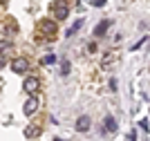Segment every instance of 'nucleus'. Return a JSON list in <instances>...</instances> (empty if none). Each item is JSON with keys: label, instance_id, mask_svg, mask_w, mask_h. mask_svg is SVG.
I'll return each instance as SVG.
<instances>
[{"label": "nucleus", "instance_id": "14", "mask_svg": "<svg viewBox=\"0 0 150 141\" xmlns=\"http://www.w3.org/2000/svg\"><path fill=\"white\" fill-rule=\"evenodd\" d=\"M92 5L94 7H103V5H105V0H92Z\"/></svg>", "mask_w": 150, "mask_h": 141}, {"label": "nucleus", "instance_id": "17", "mask_svg": "<svg viewBox=\"0 0 150 141\" xmlns=\"http://www.w3.org/2000/svg\"><path fill=\"white\" fill-rule=\"evenodd\" d=\"M128 141H134V132H130V135H128Z\"/></svg>", "mask_w": 150, "mask_h": 141}, {"label": "nucleus", "instance_id": "15", "mask_svg": "<svg viewBox=\"0 0 150 141\" xmlns=\"http://www.w3.org/2000/svg\"><path fill=\"white\" fill-rule=\"evenodd\" d=\"M31 135H38V130L36 128H27V137H31Z\"/></svg>", "mask_w": 150, "mask_h": 141}, {"label": "nucleus", "instance_id": "1", "mask_svg": "<svg viewBox=\"0 0 150 141\" xmlns=\"http://www.w3.org/2000/svg\"><path fill=\"white\" fill-rule=\"evenodd\" d=\"M38 34L45 38H54L56 36V23L52 18H43L40 23H38Z\"/></svg>", "mask_w": 150, "mask_h": 141}, {"label": "nucleus", "instance_id": "4", "mask_svg": "<svg viewBox=\"0 0 150 141\" xmlns=\"http://www.w3.org/2000/svg\"><path fill=\"white\" fill-rule=\"evenodd\" d=\"M11 69H13L16 74L27 72V69H29V61H27V58H16V61L11 63Z\"/></svg>", "mask_w": 150, "mask_h": 141}, {"label": "nucleus", "instance_id": "10", "mask_svg": "<svg viewBox=\"0 0 150 141\" xmlns=\"http://www.w3.org/2000/svg\"><path fill=\"white\" fill-rule=\"evenodd\" d=\"M40 63H43V65H54V63H56V56H54V54H47Z\"/></svg>", "mask_w": 150, "mask_h": 141}, {"label": "nucleus", "instance_id": "16", "mask_svg": "<svg viewBox=\"0 0 150 141\" xmlns=\"http://www.w3.org/2000/svg\"><path fill=\"white\" fill-rule=\"evenodd\" d=\"M110 90H112V92H117V81H114V79L110 81Z\"/></svg>", "mask_w": 150, "mask_h": 141}, {"label": "nucleus", "instance_id": "2", "mask_svg": "<svg viewBox=\"0 0 150 141\" xmlns=\"http://www.w3.org/2000/svg\"><path fill=\"white\" fill-rule=\"evenodd\" d=\"M52 13H54V18H56V20L67 18V13H69L67 2H65V0H54V2H52Z\"/></svg>", "mask_w": 150, "mask_h": 141}, {"label": "nucleus", "instance_id": "8", "mask_svg": "<svg viewBox=\"0 0 150 141\" xmlns=\"http://www.w3.org/2000/svg\"><path fill=\"white\" fill-rule=\"evenodd\" d=\"M108 27H110V20H101V23L94 27V36H103L108 31Z\"/></svg>", "mask_w": 150, "mask_h": 141}, {"label": "nucleus", "instance_id": "13", "mask_svg": "<svg viewBox=\"0 0 150 141\" xmlns=\"http://www.w3.org/2000/svg\"><path fill=\"white\" fill-rule=\"evenodd\" d=\"M5 63H7V54H2V52H0V69L5 67Z\"/></svg>", "mask_w": 150, "mask_h": 141}, {"label": "nucleus", "instance_id": "11", "mask_svg": "<svg viewBox=\"0 0 150 141\" xmlns=\"http://www.w3.org/2000/svg\"><path fill=\"white\" fill-rule=\"evenodd\" d=\"M61 74H63V76H67V74H69V63L67 61L61 63Z\"/></svg>", "mask_w": 150, "mask_h": 141}, {"label": "nucleus", "instance_id": "5", "mask_svg": "<svg viewBox=\"0 0 150 141\" xmlns=\"http://www.w3.org/2000/svg\"><path fill=\"white\" fill-rule=\"evenodd\" d=\"M36 110H38V101H36V98H27V101H25V114L31 117Z\"/></svg>", "mask_w": 150, "mask_h": 141}, {"label": "nucleus", "instance_id": "9", "mask_svg": "<svg viewBox=\"0 0 150 141\" xmlns=\"http://www.w3.org/2000/svg\"><path fill=\"white\" fill-rule=\"evenodd\" d=\"M81 27H83V18H79V20H76V23H74V25H72V27L67 29V36H74V34H76L79 29H81Z\"/></svg>", "mask_w": 150, "mask_h": 141}, {"label": "nucleus", "instance_id": "12", "mask_svg": "<svg viewBox=\"0 0 150 141\" xmlns=\"http://www.w3.org/2000/svg\"><path fill=\"white\" fill-rule=\"evenodd\" d=\"M139 125H141V130H146V132L150 130V125H148V119H141V121H139Z\"/></svg>", "mask_w": 150, "mask_h": 141}, {"label": "nucleus", "instance_id": "7", "mask_svg": "<svg viewBox=\"0 0 150 141\" xmlns=\"http://www.w3.org/2000/svg\"><path fill=\"white\" fill-rule=\"evenodd\" d=\"M76 130H79V132L90 130V117H79L76 119Z\"/></svg>", "mask_w": 150, "mask_h": 141}, {"label": "nucleus", "instance_id": "18", "mask_svg": "<svg viewBox=\"0 0 150 141\" xmlns=\"http://www.w3.org/2000/svg\"><path fill=\"white\" fill-rule=\"evenodd\" d=\"M56 141H61V139H56Z\"/></svg>", "mask_w": 150, "mask_h": 141}, {"label": "nucleus", "instance_id": "6", "mask_svg": "<svg viewBox=\"0 0 150 141\" xmlns=\"http://www.w3.org/2000/svg\"><path fill=\"white\" fill-rule=\"evenodd\" d=\"M117 121H114V117H105L103 119V130H108V132H117Z\"/></svg>", "mask_w": 150, "mask_h": 141}, {"label": "nucleus", "instance_id": "3", "mask_svg": "<svg viewBox=\"0 0 150 141\" xmlns=\"http://www.w3.org/2000/svg\"><path fill=\"white\" fill-rule=\"evenodd\" d=\"M38 87H40V81H38L36 76H29V79H25V83H23V90H25L27 94H36Z\"/></svg>", "mask_w": 150, "mask_h": 141}]
</instances>
